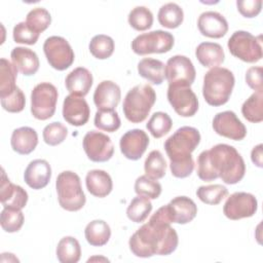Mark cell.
<instances>
[{"mask_svg":"<svg viewBox=\"0 0 263 263\" xmlns=\"http://www.w3.org/2000/svg\"><path fill=\"white\" fill-rule=\"evenodd\" d=\"M171 223L166 208L162 205L130 236L128 246L132 253L140 258H149L154 255L167 256L175 252L179 238Z\"/></svg>","mask_w":263,"mask_h":263,"instance_id":"1","label":"cell"},{"mask_svg":"<svg viewBox=\"0 0 263 263\" xmlns=\"http://www.w3.org/2000/svg\"><path fill=\"white\" fill-rule=\"evenodd\" d=\"M245 173L243 158L228 144H217L197 157V176L205 182L220 178L225 184L233 185L242 180Z\"/></svg>","mask_w":263,"mask_h":263,"instance_id":"2","label":"cell"},{"mask_svg":"<svg viewBox=\"0 0 263 263\" xmlns=\"http://www.w3.org/2000/svg\"><path fill=\"white\" fill-rule=\"evenodd\" d=\"M200 143V134L192 126L178 128L165 142L164 149L171 161L170 167L194 164L191 153Z\"/></svg>","mask_w":263,"mask_h":263,"instance_id":"3","label":"cell"},{"mask_svg":"<svg viewBox=\"0 0 263 263\" xmlns=\"http://www.w3.org/2000/svg\"><path fill=\"white\" fill-rule=\"evenodd\" d=\"M233 73L222 67L210 69L203 76L202 96L205 102L214 107H219L228 102L234 87Z\"/></svg>","mask_w":263,"mask_h":263,"instance_id":"4","label":"cell"},{"mask_svg":"<svg viewBox=\"0 0 263 263\" xmlns=\"http://www.w3.org/2000/svg\"><path fill=\"white\" fill-rule=\"evenodd\" d=\"M156 101V92L149 84H138L130 88L123 100L122 111L133 123L143 122Z\"/></svg>","mask_w":263,"mask_h":263,"instance_id":"5","label":"cell"},{"mask_svg":"<svg viewBox=\"0 0 263 263\" xmlns=\"http://www.w3.org/2000/svg\"><path fill=\"white\" fill-rule=\"evenodd\" d=\"M55 188L60 205L69 212L81 210L86 201L81 187L79 176L72 171H64L59 174Z\"/></svg>","mask_w":263,"mask_h":263,"instance_id":"6","label":"cell"},{"mask_svg":"<svg viewBox=\"0 0 263 263\" xmlns=\"http://www.w3.org/2000/svg\"><path fill=\"white\" fill-rule=\"evenodd\" d=\"M230 53L246 63H257L263 57L262 36L247 31H235L227 42Z\"/></svg>","mask_w":263,"mask_h":263,"instance_id":"7","label":"cell"},{"mask_svg":"<svg viewBox=\"0 0 263 263\" xmlns=\"http://www.w3.org/2000/svg\"><path fill=\"white\" fill-rule=\"evenodd\" d=\"M58 89L49 82L35 85L31 92V113L38 120H46L53 116L58 102Z\"/></svg>","mask_w":263,"mask_h":263,"instance_id":"8","label":"cell"},{"mask_svg":"<svg viewBox=\"0 0 263 263\" xmlns=\"http://www.w3.org/2000/svg\"><path fill=\"white\" fill-rule=\"evenodd\" d=\"M175 43L173 34L162 30H155L138 35L132 41V49L136 54L164 53L170 51Z\"/></svg>","mask_w":263,"mask_h":263,"instance_id":"9","label":"cell"},{"mask_svg":"<svg viewBox=\"0 0 263 263\" xmlns=\"http://www.w3.org/2000/svg\"><path fill=\"white\" fill-rule=\"evenodd\" d=\"M43 51L48 64L58 71L68 69L75 59L70 43L61 36L48 37L43 43Z\"/></svg>","mask_w":263,"mask_h":263,"instance_id":"10","label":"cell"},{"mask_svg":"<svg viewBox=\"0 0 263 263\" xmlns=\"http://www.w3.org/2000/svg\"><path fill=\"white\" fill-rule=\"evenodd\" d=\"M82 146L87 158L93 162L108 161L114 154L110 137L98 130L87 132L83 137Z\"/></svg>","mask_w":263,"mask_h":263,"instance_id":"11","label":"cell"},{"mask_svg":"<svg viewBox=\"0 0 263 263\" xmlns=\"http://www.w3.org/2000/svg\"><path fill=\"white\" fill-rule=\"evenodd\" d=\"M195 76L196 71L189 58L176 54L167 60L165 64V78L168 84L191 86Z\"/></svg>","mask_w":263,"mask_h":263,"instance_id":"12","label":"cell"},{"mask_svg":"<svg viewBox=\"0 0 263 263\" xmlns=\"http://www.w3.org/2000/svg\"><path fill=\"white\" fill-rule=\"evenodd\" d=\"M167 100L175 112L182 117H191L198 110V100L190 86L168 84Z\"/></svg>","mask_w":263,"mask_h":263,"instance_id":"13","label":"cell"},{"mask_svg":"<svg viewBox=\"0 0 263 263\" xmlns=\"http://www.w3.org/2000/svg\"><path fill=\"white\" fill-rule=\"evenodd\" d=\"M258 209L257 198L248 192H234L225 201L223 213L230 220H240L255 215Z\"/></svg>","mask_w":263,"mask_h":263,"instance_id":"14","label":"cell"},{"mask_svg":"<svg viewBox=\"0 0 263 263\" xmlns=\"http://www.w3.org/2000/svg\"><path fill=\"white\" fill-rule=\"evenodd\" d=\"M213 128L219 136L234 141H240L247 136L245 124L238 119L233 111H223L215 115Z\"/></svg>","mask_w":263,"mask_h":263,"instance_id":"15","label":"cell"},{"mask_svg":"<svg viewBox=\"0 0 263 263\" xmlns=\"http://www.w3.org/2000/svg\"><path fill=\"white\" fill-rule=\"evenodd\" d=\"M149 145L148 135L140 128L127 130L120 138L119 147L124 157L129 160H138L145 153Z\"/></svg>","mask_w":263,"mask_h":263,"instance_id":"16","label":"cell"},{"mask_svg":"<svg viewBox=\"0 0 263 263\" xmlns=\"http://www.w3.org/2000/svg\"><path fill=\"white\" fill-rule=\"evenodd\" d=\"M90 115V109L83 97L69 95L65 98L63 103V117L74 126L84 125Z\"/></svg>","mask_w":263,"mask_h":263,"instance_id":"17","label":"cell"},{"mask_svg":"<svg viewBox=\"0 0 263 263\" xmlns=\"http://www.w3.org/2000/svg\"><path fill=\"white\" fill-rule=\"evenodd\" d=\"M120 99V87L111 80L101 81L93 92V103L100 111L115 110Z\"/></svg>","mask_w":263,"mask_h":263,"instance_id":"18","label":"cell"},{"mask_svg":"<svg viewBox=\"0 0 263 263\" xmlns=\"http://www.w3.org/2000/svg\"><path fill=\"white\" fill-rule=\"evenodd\" d=\"M0 200L3 208H10L22 210L26 206L28 201L27 191L20 185L10 182L6 177L4 170H2V179L0 186Z\"/></svg>","mask_w":263,"mask_h":263,"instance_id":"19","label":"cell"},{"mask_svg":"<svg viewBox=\"0 0 263 263\" xmlns=\"http://www.w3.org/2000/svg\"><path fill=\"white\" fill-rule=\"evenodd\" d=\"M172 223L187 224L191 222L197 214V205L187 196H177L165 204Z\"/></svg>","mask_w":263,"mask_h":263,"instance_id":"20","label":"cell"},{"mask_svg":"<svg viewBox=\"0 0 263 263\" xmlns=\"http://www.w3.org/2000/svg\"><path fill=\"white\" fill-rule=\"evenodd\" d=\"M197 27L201 35L209 38H221L228 31L226 18L217 11H204L197 20Z\"/></svg>","mask_w":263,"mask_h":263,"instance_id":"21","label":"cell"},{"mask_svg":"<svg viewBox=\"0 0 263 263\" xmlns=\"http://www.w3.org/2000/svg\"><path fill=\"white\" fill-rule=\"evenodd\" d=\"M51 178L50 164L45 159L32 160L25 170L24 180L32 189L39 190L47 186Z\"/></svg>","mask_w":263,"mask_h":263,"instance_id":"22","label":"cell"},{"mask_svg":"<svg viewBox=\"0 0 263 263\" xmlns=\"http://www.w3.org/2000/svg\"><path fill=\"white\" fill-rule=\"evenodd\" d=\"M11 63L25 76H32L36 74L39 69V59L35 51L30 48L17 46L10 52Z\"/></svg>","mask_w":263,"mask_h":263,"instance_id":"23","label":"cell"},{"mask_svg":"<svg viewBox=\"0 0 263 263\" xmlns=\"http://www.w3.org/2000/svg\"><path fill=\"white\" fill-rule=\"evenodd\" d=\"M92 74L84 67H77L72 70L65 79V84L71 95L85 97L92 85Z\"/></svg>","mask_w":263,"mask_h":263,"instance_id":"24","label":"cell"},{"mask_svg":"<svg viewBox=\"0 0 263 263\" xmlns=\"http://www.w3.org/2000/svg\"><path fill=\"white\" fill-rule=\"evenodd\" d=\"M38 144L37 132L30 126L15 128L11 134L10 145L14 152L28 155L33 152Z\"/></svg>","mask_w":263,"mask_h":263,"instance_id":"25","label":"cell"},{"mask_svg":"<svg viewBox=\"0 0 263 263\" xmlns=\"http://www.w3.org/2000/svg\"><path fill=\"white\" fill-rule=\"evenodd\" d=\"M85 185L88 192L99 198L106 197L113 189L111 176L103 170H91L86 174Z\"/></svg>","mask_w":263,"mask_h":263,"instance_id":"26","label":"cell"},{"mask_svg":"<svg viewBox=\"0 0 263 263\" xmlns=\"http://www.w3.org/2000/svg\"><path fill=\"white\" fill-rule=\"evenodd\" d=\"M195 57L205 68H215L225 60L223 47L216 42H201L195 49Z\"/></svg>","mask_w":263,"mask_h":263,"instance_id":"27","label":"cell"},{"mask_svg":"<svg viewBox=\"0 0 263 263\" xmlns=\"http://www.w3.org/2000/svg\"><path fill=\"white\" fill-rule=\"evenodd\" d=\"M138 73L152 84L159 85L165 78V65L160 60L145 58L138 63Z\"/></svg>","mask_w":263,"mask_h":263,"instance_id":"28","label":"cell"},{"mask_svg":"<svg viewBox=\"0 0 263 263\" xmlns=\"http://www.w3.org/2000/svg\"><path fill=\"white\" fill-rule=\"evenodd\" d=\"M84 235L90 246L103 247L110 239L111 229L104 220H93L86 225Z\"/></svg>","mask_w":263,"mask_h":263,"instance_id":"29","label":"cell"},{"mask_svg":"<svg viewBox=\"0 0 263 263\" xmlns=\"http://www.w3.org/2000/svg\"><path fill=\"white\" fill-rule=\"evenodd\" d=\"M55 253L61 263H76L81 257L80 243L73 236H65L59 241Z\"/></svg>","mask_w":263,"mask_h":263,"instance_id":"30","label":"cell"},{"mask_svg":"<svg viewBox=\"0 0 263 263\" xmlns=\"http://www.w3.org/2000/svg\"><path fill=\"white\" fill-rule=\"evenodd\" d=\"M157 18L162 27L176 29L183 23L184 12L180 5L174 2H168L159 8Z\"/></svg>","mask_w":263,"mask_h":263,"instance_id":"31","label":"cell"},{"mask_svg":"<svg viewBox=\"0 0 263 263\" xmlns=\"http://www.w3.org/2000/svg\"><path fill=\"white\" fill-rule=\"evenodd\" d=\"M16 76L17 70L13 64L2 58L0 61V99L7 97L17 87Z\"/></svg>","mask_w":263,"mask_h":263,"instance_id":"32","label":"cell"},{"mask_svg":"<svg viewBox=\"0 0 263 263\" xmlns=\"http://www.w3.org/2000/svg\"><path fill=\"white\" fill-rule=\"evenodd\" d=\"M243 117L252 122L259 123L263 120V91H255L241 106Z\"/></svg>","mask_w":263,"mask_h":263,"instance_id":"33","label":"cell"},{"mask_svg":"<svg viewBox=\"0 0 263 263\" xmlns=\"http://www.w3.org/2000/svg\"><path fill=\"white\" fill-rule=\"evenodd\" d=\"M152 211V203L149 198L138 195L132 199L127 209V218L135 223L144 222Z\"/></svg>","mask_w":263,"mask_h":263,"instance_id":"34","label":"cell"},{"mask_svg":"<svg viewBox=\"0 0 263 263\" xmlns=\"http://www.w3.org/2000/svg\"><path fill=\"white\" fill-rule=\"evenodd\" d=\"M114 48L115 44L113 39L104 34L93 36L88 44L90 53L98 60H106L110 58L114 52Z\"/></svg>","mask_w":263,"mask_h":263,"instance_id":"35","label":"cell"},{"mask_svg":"<svg viewBox=\"0 0 263 263\" xmlns=\"http://www.w3.org/2000/svg\"><path fill=\"white\" fill-rule=\"evenodd\" d=\"M146 176L153 180H159L165 176L166 162L159 150H152L144 163Z\"/></svg>","mask_w":263,"mask_h":263,"instance_id":"36","label":"cell"},{"mask_svg":"<svg viewBox=\"0 0 263 263\" xmlns=\"http://www.w3.org/2000/svg\"><path fill=\"white\" fill-rule=\"evenodd\" d=\"M173 126V121L170 115L165 112H154L148 120L146 127L155 139H159L170 133Z\"/></svg>","mask_w":263,"mask_h":263,"instance_id":"37","label":"cell"},{"mask_svg":"<svg viewBox=\"0 0 263 263\" xmlns=\"http://www.w3.org/2000/svg\"><path fill=\"white\" fill-rule=\"evenodd\" d=\"M127 21L135 30L146 31L152 27L153 14L146 6H137L129 11Z\"/></svg>","mask_w":263,"mask_h":263,"instance_id":"38","label":"cell"},{"mask_svg":"<svg viewBox=\"0 0 263 263\" xmlns=\"http://www.w3.org/2000/svg\"><path fill=\"white\" fill-rule=\"evenodd\" d=\"M197 197L206 204H219L228 195V189L220 184L200 186L196 190Z\"/></svg>","mask_w":263,"mask_h":263,"instance_id":"39","label":"cell"},{"mask_svg":"<svg viewBox=\"0 0 263 263\" xmlns=\"http://www.w3.org/2000/svg\"><path fill=\"white\" fill-rule=\"evenodd\" d=\"M25 221L24 214L21 210L10 209V208H3L0 216V223L1 227L5 232L13 233L17 232Z\"/></svg>","mask_w":263,"mask_h":263,"instance_id":"40","label":"cell"},{"mask_svg":"<svg viewBox=\"0 0 263 263\" xmlns=\"http://www.w3.org/2000/svg\"><path fill=\"white\" fill-rule=\"evenodd\" d=\"M135 192L138 195L149 199H156L161 194V185L157 180H153L146 175L140 176L135 182Z\"/></svg>","mask_w":263,"mask_h":263,"instance_id":"41","label":"cell"},{"mask_svg":"<svg viewBox=\"0 0 263 263\" xmlns=\"http://www.w3.org/2000/svg\"><path fill=\"white\" fill-rule=\"evenodd\" d=\"M93 124L101 130L113 133L120 127L121 120L118 113L115 110H98L95 114Z\"/></svg>","mask_w":263,"mask_h":263,"instance_id":"42","label":"cell"},{"mask_svg":"<svg viewBox=\"0 0 263 263\" xmlns=\"http://www.w3.org/2000/svg\"><path fill=\"white\" fill-rule=\"evenodd\" d=\"M26 23L33 31L40 34L51 24V15L45 8L36 7L28 12Z\"/></svg>","mask_w":263,"mask_h":263,"instance_id":"43","label":"cell"},{"mask_svg":"<svg viewBox=\"0 0 263 263\" xmlns=\"http://www.w3.org/2000/svg\"><path fill=\"white\" fill-rule=\"evenodd\" d=\"M68 135L67 127L58 121L47 124L43 128L42 137L44 142L49 146H57L65 141Z\"/></svg>","mask_w":263,"mask_h":263,"instance_id":"44","label":"cell"},{"mask_svg":"<svg viewBox=\"0 0 263 263\" xmlns=\"http://www.w3.org/2000/svg\"><path fill=\"white\" fill-rule=\"evenodd\" d=\"M39 35L40 34L33 31L26 22H21L16 24L13 27V31H12V37L14 42L28 44V45L35 44L39 38Z\"/></svg>","mask_w":263,"mask_h":263,"instance_id":"45","label":"cell"},{"mask_svg":"<svg viewBox=\"0 0 263 263\" xmlns=\"http://www.w3.org/2000/svg\"><path fill=\"white\" fill-rule=\"evenodd\" d=\"M26 105V98L22 89L17 86L13 92L7 97L1 98L2 108L10 113H18L24 110Z\"/></svg>","mask_w":263,"mask_h":263,"instance_id":"46","label":"cell"},{"mask_svg":"<svg viewBox=\"0 0 263 263\" xmlns=\"http://www.w3.org/2000/svg\"><path fill=\"white\" fill-rule=\"evenodd\" d=\"M236 6L238 12L248 18L257 16L262 8L261 0H237Z\"/></svg>","mask_w":263,"mask_h":263,"instance_id":"47","label":"cell"},{"mask_svg":"<svg viewBox=\"0 0 263 263\" xmlns=\"http://www.w3.org/2000/svg\"><path fill=\"white\" fill-rule=\"evenodd\" d=\"M262 67H251L246 72V82L255 91H263Z\"/></svg>","mask_w":263,"mask_h":263,"instance_id":"48","label":"cell"},{"mask_svg":"<svg viewBox=\"0 0 263 263\" xmlns=\"http://www.w3.org/2000/svg\"><path fill=\"white\" fill-rule=\"evenodd\" d=\"M263 145L262 144H258L257 146H255L253 149H252V152H251V159L253 161V163L258 166V167H262L263 166V161H262V148Z\"/></svg>","mask_w":263,"mask_h":263,"instance_id":"49","label":"cell"},{"mask_svg":"<svg viewBox=\"0 0 263 263\" xmlns=\"http://www.w3.org/2000/svg\"><path fill=\"white\" fill-rule=\"evenodd\" d=\"M95 260H103V261H109L107 258H104V257H92V258H89L88 260H87V262H91V261H95Z\"/></svg>","mask_w":263,"mask_h":263,"instance_id":"50","label":"cell"}]
</instances>
